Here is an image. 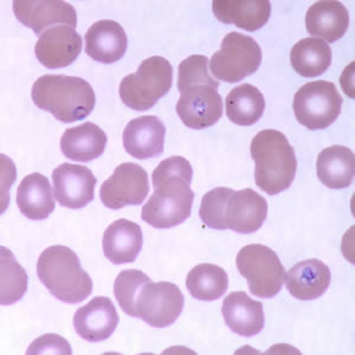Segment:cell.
<instances>
[{"mask_svg":"<svg viewBox=\"0 0 355 355\" xmlns=\"http://www.w3.org/2000/svg\"><path fill=\"white\" fill-rule=\"evenodd\" d=\"M192 177V166L184 157L160 162L152 174L154 193L142 207V220L155 229H171L185 222L193 205Z\"/></svg>","mask_w":355,"mask_h":355,"instance_id":"6da1fadb","label":"cell"},{"mask_svg":"<svg viewBox=\"0 0 355 355\" xmlns=\"http://www.w3.org/2000/svg\"><path fill=\"white\" fill-rule=\"evenodd\" d=\"M219 82L209 73V60L202 55L187 57L178 68L177 113L191 130H205L223 116L224 105L218 93Z\"/></svg>","mask_w":355,"mask_h":355,"instance_id":"7a4b0ae2","label":"cell"},{"mask_svg":"<svg viewBox=\"0 0 355 355\" xmlns=\"http://www.w3.org/2000/svg\"><path fill=\"white\" fill-rule=\"evenodd\" d=\"M199 216L210 229H230L237 234H250L266 222L268 202L251 189L234 191L216 187L202 197Z\"/></svg>","mask_w":355,"mask_h":355,"instance_id":"3957f363","label":"cell"},{"mask_svg":"<svg viewBox=\"0 0 355 355\" xmlns=\"http://www.w3.org/2000/svg\"><path fill=\"white\" fill-rule=\"evenodd\" d=\"M31 97L40 110L53 114L64 123L81 121L93 112L96 96L90 83L81 77L44 75L37 78Z\"/></svg>","mask_w":355,"mask_h":355,"instance_id":"277c9868","label":"cell"},{"mask_svg":"<svg viewBox=\"0 0 355 355\" xmlns=\"http://www.w3.org/2000/svg\"><path fill=\"white\" fill-rule=\"evenodd\" d=\"M250 152L254 162V182L261 190L276 196L291 187L297 159L284 134L275 130L259 132L251 141Z\"/></svg>","mask_w":355,"mask_h":355,"instance_id":"5b68a950","label":"cell"},{"mask_svg":"<svg viewBox=\"0 0 355 355\" xmlns=\"http://www.w3.org/2000/svg\"><path fill=\"white\" fill-rule=\"evenodd\" d=\"M37 275L50 294L62 302L76 304L88 299L93 291V281L68 246L45 249L37 262Z\"/></svg>","mask_w":355,"mask_h":355,"instance_id":"8992f818","label":"cell"},{"mask_svg":"<svg viewBox=\"0 0 355 355\" xmlns=\"http://www.w3.org/2000/svg\"><path fill=\"white\" fill-rule=\"evenodd\" d=\"M173 83V67L162 56H152L141 62L137 71L120 83L121 101L130 110L146 112L167 95Z\"/></svg>","mask_w":355,"mask_h":355,"instance_id":"52a82bcc","label":"cell"},{"mask_svg":"<svg viewBox=\"0 0 355 355\" xmlns=\"http://www.w3.org/2000/svg\"><path fill=\"white\" fill-rule=\"evenodd\" d=\"M236 266L256 297L271 299L282 291L286 269L270 248L262 244L244 246L236 257Z\"/></svg>","mask_w":355,"mask_h":355,"instance_id":"ba28073f","label":"cell"},{"mask_svg":"<svg viewBox=\"0 0 355 355\" xmlns=\"http://www.w3.org/2000/svg\"><path fill=\"white\" fill-rule=\"evenodd\" d=\"M262 50L250 36L241 33H227L220 49L209 62L211 73L226 83H239L259 70Z\"/></svg>","mask_w":355,"mask_h":355,"instance_id":"9c48e42d","label":"cell"},{"mask_svg":"<svg viewBox=\"0 0 355 355\" xmlns=\"http://www.w3.org/2000/svg\"><path fill=\"white\" fill-rule=\"evenodd\" d=\"M343 100L336 85L331 82H309L295 94V116L301 125L311 130H322L336 121Z\"/></svg>","mask_w":355,"mask_h":355,"instance_id":"30bf717a","label":"cell"},{"mask_svg":"<svg viewBox=\"0 0 355 355\" xmlns=\"http://www.w3.org/2000/svg\"><path fill=\"white\" fill-rule=\"evenodd\" d=\"M185 299L178 286L171 282L146 283L137 295V318L150 327L166 328L182 315Z\"/></svg>","mask_w":355,"mask_h":355,"instance_id":"8fae6325","label":"cell"},{"mask_svg":"<svg viewBox=\"0 0 355 355\" xmlns=\"http://www.w3.org/2000/svg\"><path fill=\"white\" fill-rule=\"evenodd\" d=\"M150 193L148 174L141 166L125 162L117 166L113 175L102 184L100 198L105 207L120 210L125 206L140 205Z\"/></svg>","mask_w":355,"mask_h":355,"instance_id":"7c38bea8","label":"cell"},{"mask_svg":"<svg viewBox=\"0 0 355 355\" xmlns=\"http://www.w3.org/2000/svg\"><path fill=\"white\" fill-rule=\"evenodd\" d=\"M12 8L17 19L40 36L53 25L77 26L76 10L62 0H15Z\"/></svg>","mask_w":355,"mask_h":355,"instance_id":"4fadbf2b","label":"cell"},{"mask_svg":"<svg viewBox=\"0 0 355 355\" xmlns=\"http://www.w3.org/2000/svg\"><path fill=\"white\" fill-rule=\"evenodd\" d=\"M53 182L60 205L78 210L93 202L97 179L88 167L64 162L53 170Z\"/></svg>","mask_w":355,"mask_h":355,"instance_id":"5bb4252c","label":"cell"},{"mask_svg":"<svg viewBox=\"0 0 355 355\" xmlns=\"http://www.w3.org/2000/svg\"><path fill=\"white\" fill-rule=\"evenodd\" d=\"M83 40L76 28L68 25H56L42 33L35 55L41 64L48 69H61L73 64L82 51Z\"/></svg>","mask_w":355,"mask_h":355,"instance_id":"9a60e30c","label":"cell"},{"mask_svg":"<svg viewBox=\"0 0 355 355\" xmlns=\"http://www.w3.org/2000/svg\"><path fill=\"white\" fill-rule=\"evenodd\" d=\"M120 318L110 297L96 296L73 315V328L88 343H100L110 339Z\"/></svg>","mask_w":355,"mask_h":355,"instance_id":"2e32d148","label":"cell"},{"mask_svg":"<svg viewBox=\"0 0 355 355\" xmlns=\"http://www.w3.org/2000/svg\"><path fill=\"white\" fill-rule=\"evenodd\" d=\"M166 127L154 115L137 117L125 125L122 135L127 153L135 159H152L164 153Z\"/></svg>","mask_w":355,"mask_h":355,"instance_id":"e0dca14e","label":"cell"},{"mask_svg":"<svg viewBox=\"0 0 355 355\" xmlns=\"http://www.w3.org/2000/svg\"><path fill=\"white\" fill-rule=\"evenodd\" d=\"M85 53L94 61L113 64L125 56L128 38L121 25L110 19L94 23L85 33Z\"/></svg>","mask_w":355,"mask_h":355,"instance_id":"ac0fdd59","label":"cell"},{"mask_svg":"<svg viewBox=\"0 0 355 355\" xmlns=\"http://www.w3.org/2000/svg\"><path fill=\"white\" fill-rule=\"evenodd\" d=\"M222 314L226 326L244 338H252L264 328L262 302L251 299L245 291L227 295L223 301Z\"/></svg>","mask_w":355,"mask_h":355,"instance_id":"d6986e66","label":"cell"},{"mask_svg":"<svg viewBox=\"0 0 355 355\" xmlns=\"http://www.w3.org/2000/svg\"><path fill=\"white\" fill-rule=\"evenodd\" d=\"M286 286L291 296L300 301H313L321 297L331 284L329 266L320 259H306L287 272Z\"/></svg>","mask_w":355,"mask_h":355,"instance_id":"ffe728a7","label":"cell"},{"mask_svg":"<svg viewBox=\"0 0 355 355\" xmlns=\"http://www.w3.org/2000/svg\"><path fill=\"white\" fill-rule=\"evenodd\" d=\"M349 26V13L335 0L316 1L306 13V28L311 36L334 43L345 36Z\"/></svg>","mask_w":355,"mask_h":355,"instance_id":"44dd1931","label":"cell"},{"mask_svg":"<svg viewBox=\"0 0 355 355\" xmlns=\"http://www.w3.org/2000/svg\"><path fill=\"white\" fill-rule=\"evenodd\" d=\"M212 11L224 24L254 33L269 21L271 4L268 0H214Z\"/></svg>","mask_w":355,"mask_h":355,"instance_id":"7402d4cb","label":"cell"},{"mask_svg":"<svg viewBox=\"0 0 355 355\" xmlns=\"http://www.w3.org/2000/svg\"><path fill=\"white\" fill-rule=\"evenodd\" d=\"M142 230L137 223L119 219L107 227L102 239L105 259L114 264L133 263L142 249Z\"/></svg>","mask_w":355,"mask_h":355,"instance_id":"603a6c76","label":"cell"},{"mask_svg":"<svg viewBox=\"0 0 355 355\" xmlns=\"http://www.w3.org/2000/svg\"><path fill=\"white\" fill-rule=\"evenodd\" d=\"M17 206L21 214L33 220L48 218L55 210V193L46 177L28 174L17 189Z\"/></svg>","mask_w":355,"mask_h":355,"instance_id":"cb8c5ba5","label":"cell"},{"mask_svg":"<svg viewBox=\"0 0 355 355\" xmlns=\"http://www.w3.org/2000/svg\"><path fill=\"white\" fill-rule=\"evenodd\" d=\"M107 135L92 122L65 130L61 137L62 153L73 162H93L101 157L107 146Z\"/></svg>","mask_w":355,"mask_h":355,"instance_id":"d4e9b609","label":"cell"},{"mask_svg":"<svg viewBox=\"0 0 355 355\" xmlns=\"http://www.w3.org/2000/svg\"><path fill=\"white\" fill-rule=\"evenodd\" d=\"M355 155L345 146L324 148L316 162V174L320 182L333 190L349 187L354 179Z\"/></svg>","mask_w":355,"mask_h":355,"instance_id":"484cf974","label":"cell"},{"mask_svg":"<svg viewBox=\"0 0 355 355\" xmlns=\"http://www.w3.org/2000/svg\"><path fill=\"white\" fill-rule=\"evenodd\" d=\"M291 62L295 71L301 76H320L331 67V46L320 38H303L291 49Z\"/></svg>","mask_w":355,"mask_h":355,"instance_id":"4316f807","label":"cell"},{"mask_svg":"<svg viewBox=\"0 0 355 355\" xmlns=\"http://www.w3.org/2000/svg\"><path fill=\"white\" fill-rule=\"evenodd\" d=\"M225 107L226 116L231 122L246 127L261 120L266 110V100L259 88L243 83L226 96Z\"/></svg>","mask_w":355,"mask_h":355,"instance_id":"83f0119b","label":"cell"},{"mask_svg":"<svg viewBox=\"0 0 355 355\" xmlns=\"http://www.w3.org/2000/svg\"><path fill=\"white\" fill-rule=\"evenodd\" d=\"M186 288L194 299L210 302L225 294L229 288V277L220 266L202 263L189 272Z\"/></svg>","mask_w":355,"mask_h":355,"instance_id":"f1b7e54d","label":"cell"},{"mask_svg":"<svg viewBox=\"0 0 355 355\" xmlns=\"http://www.w3.org/2000/svg\"><path fill=\"white\" fill-rule=\"evenodd\" d=\"M28 289V276L12 252L1 246V304L11 306L21 301Z\"/></svg>","mask_w":355,"mask_h":355,"instance_id":"f546056e","label":"cell"},{"mask_svg":"<svg viewBox=\"0 0 355 355\" xmlns=\"http://www.w3.org/2000/svg\"><path fill=\"white\" fill-rule=\"evenodd\" d=\"M150 281L152 279L147 275L137 269H128L117 275L114 282V295L125 314L130 315L132 318H137L135 309L137 295L146 283Z\"/></svg>","mask_w":355,"mask_h":355,"instance_id":"4dcf8cb0","label":"cell"},{"mask_svg":"<svg viewBox=\"0 0 355 355\" xmlns=\"http://www.w3.org/2000/svg\"><path fill=\"white\" fill-rule=\"evenodd\" d=\"M26 354H71V347L60 335L45 334L30 345Z\"/></svg>","mask_w":355,"mask_h":355,"instance_id":"1f68e13d","label":"cell"}]
</instances>
